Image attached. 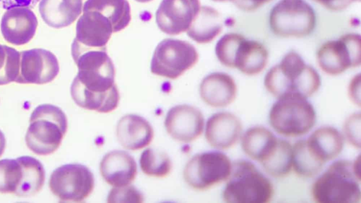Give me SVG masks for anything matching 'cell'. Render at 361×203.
Instances as JSON below:
<instances>
[{
	"label": "cell",
	"mask_w": 361,
	"mask_h": 203,
	"mask_svg": "<svg viewBox=\"0 0 361 203\" xmlns=\"http://www.w3.org/2000/svg\"><path fill=\"white\" fill-rule=\"evenodd\" d=\"M242 11H254L272 0H229Z\"/></svg>",
	"instance_id": "36"
},
{
	"label": "cell",
	"mask_w": 361,
	"mask_h": 203,
	"mask_svg": "<svg viewBox=\"0 0 361 203\" xmlns=\"http://www.w3.org/2000/svg\"><path fill=\"white\" fill-rule=\"evenodd\" d=\"M135 1H136L137 2H140V3H147V2H149V1H151L152 0H135Z\"/></svg>",
	"instance_id": "40"
},
{
	"label": "cell",
	"mask_w": 361,
	"mask_h": 203,
	"mask_svg": "<svg viewBox=\"0 0 361 203\" xmlns=\"http://www.w3.org/2000/svg\"><path fill=\"white\" fill-rule=\"evenodd\" d=\"M240 120L230 112H218L207 120L205 138L210 146L218 149H227L234 146L242 133Z\"/></svg>",
	"instance_id": "18"
},
{
	"label": "cell",
	"mask_w": 361,
	"mask_h": 203,
	"mask_svg": "<svg viewBox=\"0 0 361 203\" xmlns=\"http://www.w3.org/2000/svg\"><path fill=\"white\" fill-rule=\"evenodd\" d=\"M316 14L305 0H280L270 11L271 30L281 37H304L314 30Z\"/></svg>",
	"instance_id": "8"
},
{
	"label": "cell",
	"mask_w": 361,
	"mask_h": 203,
	"mask_svg": "<svg viewBox=\"0 0 361 203\" xmlns=\"http://www.w3.org/2000/svg\"><path fill=\"white\" fill-rule=\"evenodd\" d=\"M94 185L92 173L86 166L80 164L58 167L49 180L50 190L62 202H82L92 193Z\"/></svg>",
	"instance_id": "11"
},
{
	"label": "cell",
	"mask_w": 361,
	"mask_h": 203,
	"mask_svg": "<svg viewBox=\"0 0 361 203\" xmlns=\"http://www.w3.org/2000/svg\"><path fill=\"white\" fill-rule=\"evenodd\" d=\"M264 84L267 90L277 98L289 93L307 98L319 90L321 79L313 67L306 64L297 52L290 51L268 70Z\"/></svg>",
	"instance_id": "2"
},
{
	"label": "cell",
	"mask_w": 361,
	"mask_h": 203,
	"mask_svg": "<svg viewBox=\"0 0 361 203\" xmlns=\"http://www.w3.org/2000/svg\"><path fill=\"white\" fill-rule=\"evenodd\" d=\"M45 171L42 163L30 156L0 160V192L19 197L35 195L42 188Z\"/></svg>",
	"instance_id": "7"
},
{
	"label": "cell",
	"mask_w": 361,
	"mask_h": 203,
	"mask_svg": "<svg viewBox=\"0 0 361 203\" xmlns=\"http://www.w3.org/2000/svg\"><path fill=\"white\" fill-rule=\"evenodd\" d=\"M268 59V51L263 44L244 37L235 51L233 68L247 75H255L264 69Z\"/></svg>",
	"instance_id": "24"
},
{
	"label": "cell",
	"mask_w": 361,
	"mask_h": 203,
	"mask_svg": "<svg viewBox=\"0 0 361 203\" xmlns=\"http://www.w3.org/2000/svg\"><path fill=\"white\" fill-rule=\"evenodd\" d=\"M265 171L275 178L288 175L292 169V145L285 140L278 138L270 154L261 162Z\"/></svg>",
	"instance_id": "28"
},
{
	"label": "cell",
	"mask_w": 361,
	"mask_h": 203,
	"mask_svg": "<svg viewBox=\"0 0 361 203\" xmlns=\"http://www.w3.org/2000/svg\"><path fill=\"white\" fill-rule=\"evenodd\" d=\"M39 0H0V7L8 9L16 6H25L30 8H34Z\"/></svg>",
	"instance_id": "38"
},
{
	"label": "cell",
	"mask_w": 361,
	"mask_h": 203,
	"mask_svg": "<svg viewBox=\"0 0 361 203\" xmlns=\"http://www.w3.org/2000/svg\"><path fill=\"white\" fill-rule=\"evenodd\" d=\"M278 138L262 126L249 128L241 137V147L244 153L253 160L261 162L272 151Z\"/></svg>",
	"instance_id": "26"
},
{
	"label": "cell",
	"mask_w": 361,
	"mask_h": 203,
	"mask_svg": "<svg viewBox=\"0 0 361 203\" xmlns=\"http://www.w3.org/2000/svg\"><path fill=\"white\" fill-rule=\"evenodd\" d=\"M78 72L71 86L75 103L100 113L115 110L120 95L115 83V68L106 49H71Z\"/></svg>",
	"instance_id": "1"
},
{
	"label": "cell",
	"mask_w": 361,
	"mask_h": 203,
	"mask_svg": "<svg viewBox=\"0 0 361 203\" xmlns=\"http://www.w3.org/2000/svg\"><path fill=\"white\" fill-rule=\"evenodd\" d=\"M360 156L354 161L337 160L319 176L312 186L318 203H358L360 201Z\"/></svg>",
	"instance_id": "3"
},
{
	"label": "cell",
	"mask_w": 361,
	"mask_h": 203,
	"mask_svg": "<svg viewBox=\"0 0 361 203\" xmlns=\"http://www.w3.org/2000/svg\"><path fill=\"white\" fill-rule=\"evenodd\" d=\"M103 179L114 187L130 184L137 174L133 157L125 151L114 150L106 154L99 164Z\"/></svg>",
	"instance_id": "19"
},
{
	"label": "cell",
	"mask_w": 361,
	"mask_h": 203,
	"mask_svg": "<svg viewBox=\"0 0 361 203\" xmlns=\"http://www.w3.org/2000/svg\"><path fill=\"white\" fill-rule=\"evenodd\" d=\"M237 86L233 78L220 72L205 76L200 85V95L207 105L222 108L231 104L235 99Z\"/></svg>",
	"instance_id": "20"
},
{
	"label": "cell",
	"mask_w": 361,
	"mask_h": 203,
	"mask_svg": "<svg viewBox=\"0 0 361 203\" xmlns=\"http://www.w3.org/2000/svg\"><path fill=\"white\" fill-rule=\"evenodd\" d=\"M140 166L147 176L164 178L171 173L172 163L165 152L159 149L147 148L140 156Z\"/></svg>",
	"instance_id": "29"
},
{
	"label": "cell",
	"mask_w": 361,
	"mask_h": 203,
	"mask_svg": "<svg viewBox=\"0 0 361 203\" xmlns=\"http://www.w3.org/2000/svg\"><path fill=\"white\" fill-rule=\"evenodd\" d=\"M269 121L279 134L288 137L308 133L316 122V113L307 97L297 93L286 94L272 105Z\"/></svg>",
	"instance_id": "6"
},
{
	"label": "cell",
	"mask_w": 361,
	"mask_h": 203,
	"mask_svg": "<svg viewBox=\"0 0 361 203\" xmlns=\"http://www.w3.org/2000/svg\"><path fill=\"white\" fill-rule=\"evenodd\" d=\"M96 11L111 23L114 32L125 29L131 20L130 7L127 0H86L83 11Z\"/></svg>",
	"instance_id": "27"
},
{
	"label": "cell",
	"mask_w": 361,
	"mask_h": 203,
	"mask_svg": "<svg viewBox=\"0 0 361 203\" xmlns=\"http://www.w3.org/2000/svg\"><path fill=\"white\" fill-rule=\"evenodd\" d=\"M200 8V0H162L156 11L157 25L167 35H180L187 31Z\"/></svg>",
	"instance_id": "14"
},
{
	"label": "cell",
	"mask_w": 361,
	"mask_h": 203,
	"mask_svg": "<svg viewBox=\"0 0 361 203\" xmlns=\"http://www.w3.org/2000/svg\"><path fill=\"white\" fill-rule=\"evenodd\" d=\"M348 96L350 100L358 106H360V75L354 76L348 86Z\"/></svg>",
	"instance_id": "37"
},
{
	"label": "cell",
	"mask_w": 361,
	"mask_h": 203,
	"mask_svg": "<svg viewBox=\"0 0 361 203\" xmlns=\"http://www.w3.org/2000/svg\"><path fill=\"white\" fill-rule=\"evenodd\" d=\"M360 36L357 33L343 35L336 40L324 42L318 49L317 60L326 74L337 75L361 62Z\"/></svg>",
	"instance_id": "12"
},
{
	"label": "cell",
	"mask_w": 361,
	"mask_h": 203,
	"mask_svg": "<svg viewBox=\"0 0 361 203\" xmlns=\"http://www.w3.org/2000/svg\"><path fill=\"white\" fill-rule=\"evenodd\" d=\"M59 72L56 56L44 49L20 52L19 71L16 82L43 85L51 82Z\"/></svg>",
	"instance_id": "13"
},
{
	"label": "cell",
	"mask_w": 361,
	"mask_h": 203,
	"mask_svg": "<svg viewBox=\"0 0 361 203\" xmlns=\"http://www.w3.org/2000/svg\"><path fill=\"white\" fill-rule=\"evenodd\" d=\"M113 32V25L104 16L96 11H83L77 21L71 47L105 49Z\"/></svg>",
	"instance_id": "15"
},
{
	"label": "cell",
	"mask_w": 361,
	"mask_h": 203,
	"mask_svg": "<svg viewBox=\"0 0 361 203\" xmlns=\"http://www.w3.org/2000/svg\"><path fill=\"white\" fill-rule=\"evenodd\" d=\"M323 166L310 154L305 140H298L292 145V168L298 176L314 177L321 171Z\"/></svg>",
	"instance_id": "30"
},
{
	"label": "cell",
	"mask_w": 361,
	"mask_h": 203,
	"mask_svg": "<svg viewBox=\"0 0 361 203\" xmlns=\"http://www.w3.org/2000/svg\"><path fill=\"white\" fill-rule=\"evenodd\" d=\"M232 163L227 155L209 151L194 155L185 164L183 178L193 190L204 191L227 180Z\"/></svg>",
	"instance_id": "9"
},
{
	"label": "cell",
	"mask_w": 361,
	"mask_h": 203,
	"mask_svg": "<svg viewBox=\"0 0 361 203\" xmlns=\"http://www.w3.org/2000/svg\"><path fill=\"white\" fill-rule=\"evenodd\" d=\"M198 59L196 49L190 42L164 39L154 51L150 70L154 75L174 80L192 68Z\"/></svg>",
	"instance_id": "10"
},
{
	"label": "cell",
	"mask_w": 361,
	"mask_h": 203,
	"mask_svg": "<svg viewBox=\"0 0 361 203\" xmlns=\"http://www.w3.org/2000/svg\"><path fill=\"white\" fill-rule=\"evenodd\" d=\"M227 180L222 198L228 203H267L274 194L271 180L247 160L232 163Z\"/></svg>",
	"instance_id": "4"
},
{
	"label": "cell",
	"mask_w": 361,
	"mask_h": 203,
	"mask_svg": "<svg viewBox=\"0 0 361 203\" xmlns=\"http://www.w3.org/2000/svg\"><path fill=\"white\" fill-rule=\"evenodd\" d=\"M243 38L242 35L233 32L227 33L220 38L216 44L215 53L221 64L233 68L235 53Z\"/></svg>",
	"instance_id": "32"
},
{
	"label": "cell",
	"mask_w": 361,
	"mask_h": 203,
	"mask_svg": "<svg viewBox=\"0 0 361 203\" xmlns=\"http://www.w3.org/2000/svg\"><path fill=\"white\" fill-rule=\"evenodd\" d=\"M305 141L310 154L323 166L336 158L343 150L344 144L342 134L331 126L317 129Z\"/></svg>",
	"instance_id": "22"
},
{
	"label": "cell",
	"mask_w": 361,
	"mask_h": 203,
	"mask_svg": "<svg viewBox=\"0 0 361 203\" xmlns=\"http://www.w3.org/2000/svg\"><path fill=\"white\" fill-rule=\"evenodd\" d=\"M6 147V139L4 133L0 130V156L4 152Z\"/></svg>",
	"instance_id": "39"
},
{
	"label": "cell",
	"mask_w": 361,
	"mask_h": 203,
	"mask_svg": "<svg viewBox=\"0 0 361 203\" xmlns=\"http://www.w3.org/2000/svg\"><path fill=\"white\" fill-rule=\"evenodd\" d=\"M20 52L0 44V85L16 82L19 71Z\"/></svg>",
	"instance_id": "31"
},
{
	"label": "cell",
	"mask_w": 361,
	"mask_h": 203,
	"mask_svg": "<svg viewBox=\"0 0 361 203\" xmlns=\"http://www.w3.org/2000/svg\"><path fill=\"white\" fill-rule=\"evenodd\" d=\"M67 127L66 116L59 107L41 104L30 116L25 137L26 145L37 155L52 154L59 147Z\"/></svg>",
	"instance_id": "5"
},
{
	"label": "cell",
	"mask_w": 361,
	"mask_h": 203,
	"mask_svg": "<svg viewBox=\"0 0 361 203\" xmlns=\"http://www.w3.org/2000/svg\"><path fill=\"white\" fill-rule=\"evenodd\" d=\"M328 10L340 11L348 8L350 4L359 0H312Z\"/></svg>",
	"instance_id": "35"
},
{
	"label": "cell",
	"mask_w": 361,
	"mask_h": 203,
	"mask_svg": "<svg viewBox=\"0 0 361 203\" xmlns=\"http://www.w3.org/2000/svg\"><path fill=\"white\" fill-rule=\"evenodd\" d=\"M143 195L134 186L114 187L107 196V202H142Z\"/></svg>",
	"instance_id": "33"
},
{
	"label": "cell",
	"mask_w": 361,
	"mask_h": 203,
	"mask_svg": "<svg viewBox=\"0 0 361 203\" xmlns=\"http://www.w3.org/2000/svg\"><path fill=\"white\" fill-rule=\"evenodd\" d=\"M116 137L120 144L125 149L137 150L151 143L154 130L150 123L143 117L128 114L118 121Z\"/></svg>",
	"instance_id": "21"
},
{
	"label": "cell",
	"mask_w": 361,
	"mask_h": 203,
	"mask_svg": "<svg viewBox=\"0 0 361 203\" xmlns=\"http://www.w3.org/2000/svg\"><path fill=\"white\" fill-rule=\"evenodd\" d=\"M214 1H221V2H224V1H227L228 0H213Z\"/></svg>",
	"instance_id": "41"
},
{
	"label": "cell",
	"mask_w": 361,
	"mask_h": 203,
	"mask_svg": "<svg viewBox=\"0 0 361 203\" xmlns=\"http://www.w3.org/2000/svg\"><path fill=\"white\" fill-rule=\"evenodd\" d=\"M360 113L351 114L345 121L343 132L348 142L354 147L360 148Z\"/></svg>",
	"instance_id": "34"
},
{
	"label": "cell",
	"mask_w": 361,
	"mask_h": 203,
	"mask_svg": "<svg viewBox=\"0 0 361 203\" xmlns=\"http://www.w3.org/2000/svg\"><path fill=\"white\" fill-rule=\"evenodd\" d=\"M224 20L215 8L203 6L187 30L189 37L199 44L212 42L223 30Z\"/></svg>",
	"instance_id": "25"
},
{
	"label": "cell",
	"mask_w": 361,
	"mask_h": 203,
	"mask_svg": "<svg viewBox=\"0 0 361 203\" xmlns=\"http://www.w3.org/2000/svg\"><path fill=\"white\" fill-rule=\"evenodd\" d=\"M38 22L36 15L28 7L8 8L1 20V32L4 39L14 45L28 43L34 37Z\"/></svg>",
	"instance_id": "17"
},
{
	"label": "cell",
	"mask_w": 361,
	"mask_h": 203,
	"mask_svg": "<svg viewBox=\"0 0 361 203\" xmlns=\"http://www.w3.org/2000/svg\"><path fill=\"white\" fill-rule=\"evenodd\" d=\"M204 120L202 112L188 104L176 105L166 113L164 126L168 134L175 140L188 143L202 133Z\"/></svg>",
	"instance_id": "16"
},
{
	"label": "cell",
	"mask_w": 361,
	"mask_h": 203,
	"mask_svg": "<svg viewBox=\"0 0 361 203\" xmlns=\"http://www.w3.org/2000/svg\"><path fill=\"white\" fill-rule=\"evenodd\" d=\"M86 0H40L39 11L44 22L54 28L71 25L81 15Z\"/></svg>",
	"instance_id": "23"
}]
</instances>
